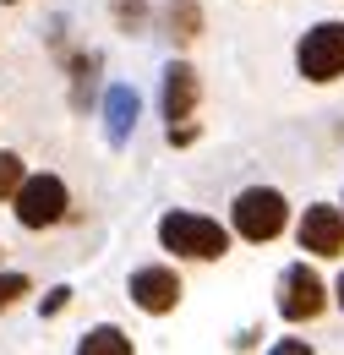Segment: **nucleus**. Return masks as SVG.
I'll return each instance as SVG.
<instances>
[{
	"label": "nucleus",
	"mask_w": 344,
	"mask_h": 355,
	"mask_svg": "<svg viewBox=\"0 0 344 355\" xmlns=\"http://www.w3.org/2000/svg\"><path fill=\"white\" fill-rule=\"evenodd\" d=\"M22 295H33V279L28 273H0V311H11Z\"/></svg>",
	"instance_id": "ddd939ff"
},
{
	"label": "nucleus",
	"mask_w": 344,
	"mask_h": 355,
	"mask_svg": "<svg viewBox=\"0 0 344 355\" xmlns=\"http://www.w3.org/2000/svg\"><path fill=\"white\" fill-rule=\"evenodd\" d=\"M115 17L131 22V28H142V17H148V0H115Z\"/></svg>",
	"instance_id": "2eb2a0df"
},
{
	"label": "nucleus",
	"mask_w": 344,
	"mask_h": 355,
	"mask_svg": "<svg viewBox=\"0 0 344 355\" xmlns=\"http://www.w3.org/2000/svg\"><path fill=\"white\" fill-rule=\"evenodd\" d=\"M22 175H28V170H22V159H17L11 148H0V202H11V191L22 186Z\"/></svg>",
	"instance_id": "f8f14e48"
},
{
	"label": "nucleus",
	"mask_w": 344,
	"mask_h": 355,
	"mask_svg": "<svg viewBox=\"0 0 344 355\" xmlns=\"http://www.w3.org/2000/svg\"><path fill=\"white\" fill-rule=\"evenodd\" d=\"M230 219H235V235H246V241H257V246H262V241L284 235L290 202H284V191H273V186H246V191L235 197Z\"/></svg>",
	"instance_id": "7ed1b4c3"
},
{
	"label": "nucleus",
	"mask_w": 344,
	"mask_h": 355,
	"mask_svg": "<svg viewBox=\"0 0 344 355\" xmlns=\"http://www.w3.org/2000/svg\"><path fill=\"white\" fill-rule=\"evenodd\" d=\"M295 66L306 83H334L344 77V22H317L295 44Z\"/></svg>",
	"instance_id": "20e7f679"
},
{
	"label": "nucleus",
	"mask_w": 344,
	"mask_h": 355,
	"mask_svg": "<svg viewBox=\"0 0 344 355\" xmlns=\"http://www.w3.org/2000/svg\"><path fill=\"white\" fill-rule=\"evenodd\" d=\"M6 6H17V0H6Z\"/></svg>",
	"instance_id": "f3484780"
},
{
	"label": "nucleus",
	"mask_w": 344,
	"mask_h": 355,
	"mask_svg": "<svg viewBox=\"0 0 344 355\" xmlns=\"http://www.w3.org/2000/svg\"><path fill=\"white\" fill-rule=\"evenodd\" d=\"M334 295H339V306H344V273H339V284H334Z\"/></svg>",
	"instance_id": "dca6fc26"
},
{
	"label": "nucleus",
	"mask_w": 344,
	"mask_h": 355,
	"mask_svg": "<svg viewBox=\"0 0 344 355\" xmlns=\"http://www.w3.org/2000/svg\"><path fill=\"white\" fill-rule=\"evenodd\" d=\"M159 246L175 252V257H191V263H214L230 252V230L208 214H186V208H170L159 219Z\"/></svg>",
	"instance_id": "f257e3e1"
},
{
	"label": "nucleus",
	"mask_w": 344,
	"mask_h": 355,
	"mask_svg": "<svg viewBox=\"0 0 344 355\" xmlns=\"http://www.w3.org/2000/svg\"><path fill=\"white\" fill-rule=\"evenodd\" d=\"M197 71L186 66V60H170L164 66V93H159V104H164V121L170 126H186L191 121V110H197Z\"/></svg>",
	"instance_id": "6e6552de"
},
{
	"label": "nucleus",
	"mask_w": 344,
	"mask_h": 355,
	"mask_svg": "<svg viewBox=\"0 0 344 355\" xmlns=\"http://www.w3.org/2000/svg\"><path fill=\"white\" fill-rule=\"evenodd\" d=\"M66 306H71V284H55V290H44V301H39L44 317H60Z\"/></svg>",
	"instance_id": "4468645a"
},
{
	"label": "nucleus",
	"mask_w": 344,
	"mask_h": 355,
	"mask_svg": "<svg viewBox=\"0 0 344 355\" xmlns=\"http://www.w3.org/2000/svg\"><path fill=\"white\" fill-rule=\"evenodd\" d=\"M66 208H71V191H66V180L39 170V175H22V186L11 191V214L22 230H55V224L66 219Z\"/></svg>",
	"instance_id": "f03ea898"
},
{
	"label": "nucleus",
	"mask_w": 344,
	"mask_h": 355,
	"mask_svg": "<svg viewBox=\"0 0 344 355\" xmlns=\"http://www.w3.org/2000/svg\"><path fill=\"white\" fill-rule=\"evenodd\" d=\"M301 252H311V257H339L344 252V208H328V202H311L306 208Z\"/></svg>",
	"instance_id": "0eeeda50"
},
{
	"label": "nucleus",
	"mask_w": 344,
	"mask_h": 355,
	"mask_svg": "<svg viewBox=\"0 0 344 355\" xmlns=\"http://www.w3.org/2000/svg\"><path fill=\"white\" fill-rule=\"evenodd\" d=\"M126 295H131V306H142L148 317H170V311L180 306V273L164 268V263H148V268L131 273Z\"/></svg>",
	"instance_id": "39448f33"
},
{
	"label": "nucleus",
	"mask_w": 344,
	"mask_h": 355,
	"mask_svg": "<svg viewBox=\"0 0 344 355\" xmlns=\"http://www.w3.org/2000/svg\"><path fill=\"white\" fill-rule=\"evenodd\" d=\"M322 306H328L322 279H317L306 263L284 268V279H279V311H284L290 322H311V317H322Z\"/></svg>",
	"instance_id": "423d86ee"
},
{
	"label": "nucleus",
	"mask_w": 344,
	"mask_h": 355,
	"mask_svg": "<svg viewBox=\"0 0 344 355\" xmlns=\"http://www.w3.org/2000/svg\"><path fill=\"white\" fill-rule=\"evenodd\" d=\"M131 350H137V345H131L115 322H98V328H87L83 339H77V355H131Z\"/></svg>",
	"instance_id": "9d476101"
},
{
	"label": "nucleus",
	"mask_w": 344,
	"mask_h": 355,
	"mask_svg": "<svg viewBox=\"0 0 344 355\" xmlns=\"http://www.w3.org/2000/svg\"><path fill=\"white\" fill-rule=\"evenodd\" d=\"M164 22H170V39H180V44L203 39V6L197 0H170L164 6Z\"/></svg>",
	"instance_id": "9b49d317"
},
{
	"label": "nucleus",
	"mask_w": 344,
	"mask_h": 355,
	"mask_svg": "<svg viewBox=\"0 0 344 355\" xmlns=\"http://www.w3.org/2000/svg\"><path fill=\"white\" fill-rule=\"evenodd\" d=\"M137 115H142V98H137L131 83H115V88L104 93V137H110V148H126L131 142Z\"/></svg>",
	"instance_id": "1a4fd4ad"
}]
</instances>
